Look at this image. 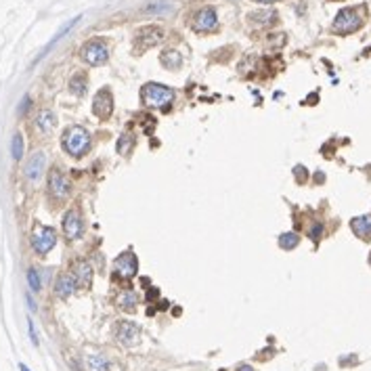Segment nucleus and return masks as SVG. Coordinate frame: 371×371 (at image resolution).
<instances>
[{"label": "nucleus", "mask_w": 371, "mask_h": 371, "mask_svg": "<svg viewBox=\"0 0 371 371\" xmlns=\"http://www.w3.org/2000/svg\"><path fill=\"white\" fill-rule=\"evenodd\" d=\"M363 24H365V7H348L336 15L332 24V32L340 36H348V34L359 32Z\"/></svg>", "instance_id": "nucleus-1"}, {"label": "nucleus", "mask_w": 371, "mask_h": 371, "mask_svg": "<svg viewBox=\"0 0 371 371\" xmlns=\"http://www.w3.org/2000/svg\"><path fill=\"white\" fill-rule=\"evenodd\" d=\"M174 99H177L174 89L158 82H147L141 89V101L145 107H151V109H166Z\"/></svg>", "instance_id": "nucleus-2"}, {"label": "nucleus", "mask_w": 371, "mask_h": 371, "mask_svg": "<svg viewBox=\"0 0 371 371\" xmlns=\"http://www.w3.org/2000/svg\"><path fill=\"white\" fill-rule=\"evenodd\" d=\"M61 145L72 158H84L91 149V135L84 126H70L61 139Z\"/></svg>", "instance_id": "nucleus-3"}, {"label": "nucleus", "mask_w": 371, "mask_h": 371, "mask_svg": "<svg viewBox=\"0 0 371 371\" xmlns=\"http://www.w3.org/2000/svg\"><path fill=\"white\" fill-rule=\"evenodd\" d=\"M80 57H82L84 63H89V65H103L109 59V47L101 38H93V40L82 45Z\"/></svg>", "instance_id": "nucleus-4"}, {"label": "nucleus", "mask_w": 371, "mask_h": 371, "mask_svg": "<svg viewBox=\"0 0 371 371\" xmlns=\"http://www.w3.org/2000/svg\"><path fill=\"white\" fill-rule=\"evenodd\" d=\"M189 26L193 32L198 34H210L218 28V17H216V11L212 7H204L200 9L198 13L193 15V19L189 21Z\"/></svg>", "instance_id": "nucleus-5"}, {"label": "nucleus", "mask_w": 371, "mask_h": 371, "mask_svg": "<svg viewBox=\"0 0 371 371\" xmlns=\"http://www.w3.org/2000/svg\"><path fill=\"white\" fill-rule=\"evenodd\" d=\"M162 38H164V30L160 26H145L135 36V51L137 53H145L147 49L156 47Z\"/></svg>", "instance_id": "nucleus-6"}, {"label": "nucleus", "mask_w": 371, "mask_h": 371, "mask_svg": "<svg viewBox=\"0 0 371 371\" xmlns=\"http://www.w3.org/2000/svg\"><path fill=\"white\" fill-rule=\"evenodd\" d=\"M57 244V233L51 227H38L32 235V248L36 254H49Z\"/></svg>", "instance_id": "nucleus-7"}, {"label": "nucleus", "mask_w": 371, "mask_h": 371, "mask_svg": "<svg viewBox=\"0 0 371 371\" xmlns=\"http://www.w3.org/2000/svg\"><path fill=\"white\" fill-rule=\"evenodd\" d=\"M93 114L99 120H107L114 114V95L109 89H101L93 99Z\"/></svg>", "instance_id": "nucleus-8"}, {"label": "nucleus", "mask_w": 371, "mask_h": 371, "mask_svg": "<svg viewBox=\"0 0 371 371\" xmlns=\"http://www.w3.org/2000/svg\"><path fill=\"white\" fill-rule=\"evenodd\" d=\"M49 191L57 200H65L70 195V183H68L65 174L59 168H53L49 172Z\"/></svg>", "instance_id": "nucleus-9"}, {"label": "nucleus", "mask_w": 371, "mask_h": 371, "mask_svg": "<svg viewBox=\"0 0 371 371\" xmlns=\"http://www.w3.org/2000/svg\"><path fill=\"white\" fill-rule=\"evenodd\" d=\"M63 233L68 235L70 239H78L84 233V221L78 210H70L68 214L63 216Z\"/></svg>", "instance_id": "nucleus-10"}, {"label": "nucleus", "mask_w": 371, "mask_h": 371, "mask_svg": "<svg viewBox=\"0 0 371 371\" xmlns=\"http://www.w3.org/2000/svg\"><path fill=\"white\" fill-rule=\"evenodd\" d=\"M116 338H118V342L124 344V346H135V344L139 342V338H141V330H139L135 323L122 321V323H118V327H116Z\"/></svg>", "instance_id": "nucleus-11"}, {"label": "nucleus", "mask_w": 371, "mask_h": 371, "mask_svg": "<svg viewBox=\"0 0 371 371\" xmlns=\"http://www.w3.org/2000/svg\"><path fill=\"white\" fill-rule=\"evenodd\" d=\"M72 275L76 279V283L80 288H91V283H93V267L89 260H76V263L72 265Z\"/></svg>", "instance_id": "nucleus-12"}, {"label": "nucleus", "mask_w": 371, "mask_h": 371, "mask_svg": "<svg viewBox=\"0 0 371 371\" xmlns=\"http://www.w3.org/2000/svg\"><path fill=\"white\" fill-rule=\"evenodd\" d=\"M45 166H47V156L42 154V151H36V154L28 160L24 172H26V177H28L32 183H38L40 177H42V172H45Z\"/></svg>", "instance_id": "nucleus-13"}, {"label": "nucleus", "mask_w": 371, "mask_h": 371, "mask_svg": "<svg viewBox=\"0 0 371 371\" xmlns=\"http://www.w3.org/2000/svg\"><path fill=\"white\" fill-rule=\"evenodd\" d=\"M137 269H139V263H137V256L133 252H124L118 260H116V271L118 275H122L124 279H130L137 275Z\"/></svg>", "instance_id": "nucleus-14"}, {"label": "nucleus", "mask_w": 371, "mask_h": 371, "mask_svg": "<svg viewBox=\"0 0 371 371\" xmlns=\"http://www.w3.org/2000/svg\"><path fill=\"white\" fill-rule=\"evenodd\" d=\"M76 286H78V283H76L72 273H61L57 277V283H55V294L65 300V298H70L76 292Z\"/></svg>", "instance_id": "nucleus-15"}, {"label": "nucleus", "mask_w": 371, "mask_h": 371, "mask_svg": "<svg viewBox=\"0 0 371 371\" xmlns=\"http://www.w3.org/2000/svg\"><path fill=\"white\" fill-rule=\"evenodd\" d=\"M351 229L355 231L357 237L369 242V239H371V216H357V218H353Z\"/></svg>", "instance_id": "nucleus-16"}, {"label": "nucleus", "mask_w": 371, "mask_h": 371, "mask_svg": "<svg viewBox=\"0 0 371 371\" xmlns=\"http://www.w3.org/2000/svg\"><path fill=\"white\" fill-rule=\"evenodd\" d=\"M55 124H57V118H55V114L51 112V109H42V112L38 114V118H36L38 130L40 133H45V135L51 133V130L55 128Z\"/></svg>", "instance_id": "nucleus-17"}, {"label": "nucleus", "mask_w": 371, "mask_h": 371, "mask_svg": "<svg viewBox=\"0 0 371 371\" xmlns=\"http://www.w3.org/2000/svg\"><path fill=\"white\" fill-rule=\"evenodd\" d=\"M160 61H162V65H164L166 70H179L181 65H183V57H181V53H179V51H174V49H166V51L162 53Z\"/></svg>", "instance_id": "nucleus-18"}, {"label": "nucleus", "mask_w": 371, "mask_h": 371, "mask_svg": "<svg viewBox=\"0 0 371 371\" xmlns=\"http://www.w3.org/2000/svg\"><path fill=\"white\" fill-rule=\"evenodd\" d=\"M137 302H139L137 294L130 292V290H126L124 294L118 296V307H120L122 311H135V309H137Z\"/></svg>", "instance_id": "nucleus-19"}, {"label": "nucleus", "mask_w": 371, "mask_h": 371, "mask_svg": "<svg viewBox=\"0 0 371 371\" xmlns=\"http://www.w3.org/2000/svg\"><path fill=\"white\" fill-rule=\"evenodd\" d=\"M70 89L76 97H82L86 93V76L84 74H76L72 80H70Z\"/></svg>", "instance_id": "nucleus-20"}, {"label": "nucleus", "mask_w": 371, "mask_h": 371, "mask_svg": "<svg viewBox=\"0 0 371 371\" xmlns=\"http://www.w3.org/2000/svg\"><path fill=\"white\" fill-rule=\"evenodd\" d=\"M298 244H300V235H296V233H283L279 237V246L283 250H294Z\"/></svg>", "instance_id": "nucleus-21"}, {"label": "nucleus", "mask_w": 371, "mask_h": 371, "mask_svg": "<svg viewBox=\"0 0 371 371\" xmlns=\"http://www.w3.org/2000/svg\"><path fill=\"white\" fill-rule=\"evenodd\" d=\"M133 147H135V135L126 133L124 137H120V141H118V151H120L122 156H128L130 151H133Z\"/></svg>", "instance_id": "nucleus-22"}, {"label": "nucleus", "mask_w": 371, "mask_h": 371, "mask_svg": "<svg viewBox=\"0 0 371 371\" xmlns=\"http://www.w3.org/2000/svg\"><path fill=\"white\" fill-rule=\"evenodd\" d=\"M11 151H13V158L15 160H21V156H24V137H21V133H15L13 135Z\"/></svg>", "instance_id": "nucleus-23"}, {"label": "nucleus", "mask_w": 371, "mask_h": 371, "mask_svg": "<svg viewBox=\"0 0 371 371\" xmlns=\"http://www.w3.org/2000/svg\"><path fill=\"white\" fill-rule=\"evenodd\" d=\"M86 363H89V367H91L93 371H109V363H107L103 357H99V355L89 357V359H86Z\"/></svg>", "instance_id": "nucleus-24"}, {"label": "nucleus", "mask_w": 371, "mask_h": 371, "mask_svg": "<svg viewBox=\"0 0 371 371\" xmlns=\"http://www.w3.org/2000/svg\"><path fill=\"white\" fill-rule=\"evenodd\" d=\"M254 21H258V24H273V21H277V13L275 11H263V13H252L250 15Z\"/></svg>", "instance_id": "nucleus-25"}, {"label": "nucleus", "mask_w": 371, "mask_h": 371, "mask_svg": "<svg viewBox=\"0 0 371 371\" xmlns=\"http://www.w3.org/2000/svg\"><path fill=\"white\" fill-rule=\"evenodd\" d=\"M143 11H145V13H158V15H166V13L174 11V7H172V5H166V3H156V5H149V7H145Z\"/></svg>", "instance_id": "nucleus-26"}, {"label": "nucleus", "mask_w": 371, "mask_h": 371, "mask_svg": "<svg viewBox=\"0 0 371 371\" xmlns=\"http://www.w3.org/2000/svg\"><path fill=\"white\" fill-rule=\"evenodd\" d=\"M28 283H30V288H32L34 292H40L42 283H40V275H38V271H36L34 267L28 269Z\"/></svg>", "instance_id": "nucleus-27"}, {"label": "nucleus", "mask_w": 371, "mask_h": 371, "mask_svg": "<svg viewBox=\"0 0 371 371\" xmlns=\"http://www.w3.org/2000/svg\"><path fill=\"white\" fill-rule=\"evenodd\" d=\"M321 231H323V227H321V225H317V227H315V229H313V231H311V235H313V239H319V237H321Z\"/></svg>", "instance_id": "nucleus-28"}, {"label": "nucleus", "mask_w": 371, "mask_h": 371, "mask_svg": "<svg viewBox=\"0 0 371 371\" xmlns=\"http://www.w3.org/2000/svg\"><path fill=\"white\" fill-rule=\"evenodd\" d=\"M296 177H298L300 181H304V170H302V166H298V170H296Z\"/></svg>", "instance_id": "nucleus-29"}, {"label": "nucleus", "mask_w": 371, "mask_h": 371, "mask_svg": "<svg viewBox=\"0 0 371 371\" xmlns=\"http://www.w3.org/2000/svg\"><path fill=\"white\" fill-rule=\"evenodd\" d=\"M254 3H260V5H273V3H279V0H254Z\"/></svg>", "instance_id": "nucleus-30"}, {"label": "nucleus", "mask_w": 371, "mask_h": 371, "mask_svg": "<svg viewBox=\"0 0 371 371\" xmlns=\"http://www.w3.org/2000/svg\"><path fill=\"white\" fill-rule=\"evenodd\" d=\"M237 371H254V369H252V367H250V365H242V367H239V369H237Z\"/></svg>", "instance_id": "nucleus-31"}, {"label": "nucleus", "mask_w": 371, "mask_h": 371, "mask_svg": "<svg viewBox=\"0 0 371 371\" xmlns=\"http://www.w3.org/2000/svg\"><path fill=\"white\" fill-rule=\"evenodd\" d=\"M19 369H21V371H30V369H28L26 365H19Z\"/></svg>", "instance_id": "nucleus-32"}]
</instances>
